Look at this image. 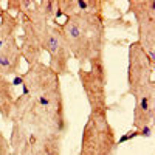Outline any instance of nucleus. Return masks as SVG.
<instances>
[{
    "instance_id": "obj_1",
    "label": "nucleus",
    "mask_w": 155,
    "mask_h": 155,
    "mask_svg": "<svg viewBox=\"0 0 155 155\" xmlns=\"http://www.w3.org/2000/svg\"><path fill=\"white\" fill-rule=\"evenodd\" d=\"M11 123L16 121L39 134H50L64 140L68 130V121L64 104L62 88L30 96H16L11 113Z\"/></svg>"
},
{
    "instance_id": "obj_2",
    "label": "nucleus",
    "mask_w": 155,
    "mask_h": 155,
    "mask_svg": "<svg viewBox=\"0 0 155 155\" xmlns=\"http://www.w3.org/2000/svg\"><path fill=\"white\" fill-rule=\"evenodd\" d=\"M54 25L59 28L71 58L78 61L79 67H84L92 58L104 54L107 45L104 14L74 12Z\"/></svg>"
},
{
    "instance_id": "obj_3",
    "label": "nucleus",
    "mask_w": 155,
    "mask_h": 155,
    "mask_svg": "<svg viewBox=\"0 0 155 155\" xmlns=\"http://www.w3.org/2000/svg\"><path fill=\"white\" fill-rule=\"evenodd\" d=\"M118 141L106 109L90 110L82 129L79 155H116Z\"/></svg>"
},
{
    "instance_id": "obj_4",
    "label": "nucleus",
    "mask_w": 155,
    "mask_h": 155,
    "mask_svg": "<svg viewBox=\"0 0 155 155\" xmlns=\"http://www.w3.org/2000/svg\"><path fill=\"white\" fill-rule=\"evenodd\" d=\"M78 78H79V82L82 85L90 110H93V109L107 110L109 73H107L104 54L92 58L84 67L78 68Z\"/></svg>"
},
{
    "instance_id": "obj_5",
    "label": "nucleus",
    "mask_w": 155,
    "mask_h": 155,
    "mask_svg": "<svg viewBox=\"0 0 155 155\" xmlns=\"http://www.w3.org/2000/svg\"><path fill=\"white\" fill-rule=\"evenodd\" d=\"M153 70L155 67L150 62L146 53L138 42H132L129 45V62H127V93L134 98L143 93L155 92V81H153Z\"/></svg>"
},
{
    "instance_id": "obj_6",
    "label": "nucleus",
    "mask_w": 155,
    "mask_h": 155,
    "mask_svg": "<svg viewBox=\"0 0 155 155\" xmlns=\"http://www.w3.org/2000/svg\"><path fill=\"white\" fill-rule=\"evenodd\" d=\"M127 12L137 22L138 45L155 67V0H129Z\"/></svg>"
},
{
    "instance_id": "obj_7",
    "label": "nucleus",
    "mask_w": 155,
    "mask_h": 155,
    "mask_svg": "<svg viewBox=\"0 0 155 155\" xmlns=\"http://www.w3.org/2000/svg\"><path fill=\"white\" fill-rule=\"evenodd\" d=\"M39 36H41V45H42L44 53H47L50 59L47 65L59 78L68 74L71 54L59 28L54 23H41Z\"/></svg>"
},
{
    "instance_id": "obj_8",
    "label": "nucleus",
    "mask_w": 155,
    "mask_h": 155,
    "mask_svg": "<svg viewBox=\"0 0 155 155\" xmlns=\"http://www.w3.org/2000/svg\"><path fill=\"white\" fill-rule=\"evenodd\" d=\"M17 81L22 85V93L30 96H37L61 88V78L42 61L28 65L27 71L17 76Z\"/></svg>"
},
{
    "instance_id": "obj_9",
    "label": "nucleus",
    "mask_w": 155,
    "mask_h": 155,
    "mask_svg": "<svg viewBox=\"0 0 155 155\" xmlns=\"http://www.w3.org/2000/svg\"><path fill=\"white\" fill-rule=\"evenodd\" d=\"M20 19V37H19V48L22 59L27 62V65H33L36 62H41L44 50L41 45V36H39V27L42 22H34L28 17Z\"/></svg>"
},
{
    "instance_id": "obj_10",
    "label": "nucleus",
    "mask_w": 155,
    "mask_h": 155,
    "mask_svg": "<svg viewBox=\"0 0 155 155\" xmlns=\"http://www.w3.org/2000/svg\"><path fill=\"white\" fill-rule=\"evenodd\" d=\"M22 65V54L19 48V37L6 41L0 48V78L9 79L17 76Z\"/></svg>"
},
{
    "instance_id": "obj_11",
    "label": "nucleus",
    "mask_w": 155,
    "mask_h": 155,
    "mask_svg": "<svg viewBox=\"0 0 155 155\" xmlns=\"http://www.w3.org/2000/svg\"><path fill=\"white\" fill-rule=\"evenodd\" d=\"M134 118H132V127L135 132L141 130L144 127H149L155 116V92L152 93H143L134 98Z\"/></svg>"
},
{
    "instance_id": "obj_12",
    "label": "nucleus",
    "mask_w": 155,
    "mask_h": 155,
    "mask_svg": "<svg viewBox=\"0 0 155 155\" xmlns=\"http://www.w3.org/2000/svg\"><path fill=\"white\" fill-rule=\"evenodd\" d=\"M106 3L102 0H58V17H67L74 12H93V14H104ZM54 20V22H56Z\"/></svg>"
},
{
    "instance_id": "obj_13",
    "label": "nucleus",
    "mask_w": 155,
    "mask_h": 155,
    "mask_svg": "<svg viewBox=\"0 0 155 155\" xmlns=\"http://www.w3.org/2000/svg\"><path fill=\"white\" fill-rule=\"evenodd\" d=\"M28 155H62V140L50 134L36 132Z\"/></svg>"
},
{
    "instance_id": "obj_14",
    "label": "nucleus",
    "mask_w": 155,
    "mask_h": 155,
    "mask_svg": "<svg viewBox=\"0 0 155 155\" xmlns=\"http://www.w3.org/2000/svg\"><path fill=\"white\" fill-rule=\"evenodd\" d=\"M14 84L6 78H0V116L3 121L11 120L12 107H14Z\"/></svg>"
},
{
    "instance_id": "obj_15",
    "label": "nucleus",
    "mask_w": 155,
    "mask_h": 155,
    "mask_svg": "<svg viewBox=\"0 0 155 155\" xmlns=\"http://www.w3.org/2000/svg\"><path fill=\"white\" fill-rule=\"evenodd\" d=\"M19 31H20V19L3 8V12L0 16V34H2L3 44L6 41L19 37Z\"/></svg>"
},
{
    "instance_id": "obj_16",
    "label": "nucleus",
    "mask_w": 155,
    "mask_h": 155,
    "mask_svg": "<svg viewBox=\"0 0 155 155\" xmlns=\"http://www.w3.org/2000/svg\"><path fill=\"white\" fill-rule=\"evenodd\" d=\"M0 155H11L9 141H8V138L3 135L2 130H0Z\"/></svg>"
},
{
    "instance_id": "obj_17",
    "label": "nucleus",
    "mask_w": 155,
    "mask_h": 155,
    "mask_svg": "<svg viewBox=\"0 0 155 155\" xmlns=\"http://www.w3.org/2000/svg\"><path fill=\"white\" fill-rule=\"evenodd\" d=\"M2 12H3V6H2V2H0V16H2Z\"/></svg>"
}]
</instances>
